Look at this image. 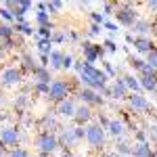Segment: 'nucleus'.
Listing matches in <instances>:
<instances>
[{
	"label": "nucleus",
	"instance_id": "obj_47",
	"mask_svg": "<svg viewBox=\"0 0 157 157\" xmlns=\"http://www.w3.org/2000/svg\"><path fill=\"white\" fill-rule=\"evenodd\" d=\"M103 29H109L111 34H115V32H117V23H113V21H105V23H103Z\"/></svg>",
	"mask_w": 157,
	"mask_h": 157
},
{
	"label": "nucleus",
	"instance_id": "obj_32",
	"mask_svg": "<svg viewBox=\"0 0 157 157\" xmlns=\"http://www.w3.org/2000/svg\"><path fill=\"white\" fill-rule=\"evenodd\" d=\"M42 128H44V132H52V130H57V120H55L52 115H44V120H42Z\"/></svg>",
	"mask_w": 157,
	"mask_h": 157
},
{
	"label": "nucleus",
	"instance_id": "obj_23",
	"mask_svg": "<svg viewBox=\"0 0 157 157\" xmlns=\"http://www.w3.org/2000/svg\"><path fill=\"white\" fill-rule=\"evenodd\" d=\"M134 32L138 34V36H147L149 32H151V21H145V19H136V23L132 25Z\"/></svg>",
	"mask_w": 157,
	"mask_h": 157
},
{
	"label": "nucleus",
	"instance_id": "obj_46",
	"mask_svg": "<svg viewBox=\"0 0 157 157\" xmlns=\"http://www.w3.org/2000/svg\"><path fill=\"white\" fill-rule=\"evenodd\" d=\"M101 32H103V25H97V23H92V25H90V29H88L90 36H98Z\"/></svg>",
	"mask_w": 157,
	"mask_h": 157
},
{
	"label": "nucleus",
	"instance_id": "obj_38",
	"mask_svg": "<svg viewBox=\"0 0 157 157\" xmlns=\"http://www.w3.org/2000/svg\"><path fill=\"white\" fill-rule=\"evenodd\" d=\"M138 73H140V75H157V71L149 65V63H145V65L140 67V71H138Z\"/></svg>",
	"mask_w": 157,
	"mask_h": 157
},
{
	"label": "nucleus",
	"instance_id": "obj_20",
	"mask_svg": "<svg viewBox=\"0 0 157 157\" xmlns=\"http://www.w3.org/2000/svg\"><path fill=\"white\" fill-rule=\"evenodd\" d=\"M32 75H34V80H36L38 84H50V80H52L50 78V69L48 67H42V65H38L36 71L32 73Z\"/></svg>",
	"mask_w": 157,
	"mask_h": 157
},
{
	"label": "nucleus",
	"instance_id": "obj_12",
	"mask_svg": "<svg viewBox=\"0 0 157 157\" xmlns=\"http://www.w3.org/2000/svg\"><path fill=\"white\" fill-rule=\"evenodd\" d=\"M126 101H128V107L132 109V111H147V109L151 107V103L147 101V97H143L140 92H138V94L130 92V94L126 97Z\"/></svg>",
	"mask_w": 157,
	"mask_h": 157
},
{
	"label": "nucleus",
	"instance_id": "obj_31",
	"mask_svg": "<svg viewBox=\"0 0 157 157\" xmlns=\"http://www.w3.org/2000/svg\"><path fill=\"white\" fill-rule=\"evenodd\" d=\"M120 157H130V153H132V145H128L126 140H120L117 143V151H115Z\"/></svg>",
	"mask_w": 157,
	"mask_h": 157
},
{
	"label": "nucleus",
	"instance_id": "obj_1",
	"mask_svg": "<svg viewBox=\"0 0 157 157\" xmlns=\"http://www.w3.org/2000/svg\"><path fill=\"white\" fill-rule=\"evenodd\" d=\"M80 82L84 84V88H90V90H105L109 82V75L103 69H98L94 65H84V69L80 71Z\"/></svg>",
	"mask_w": 157,
	"mask_h": 157
},
{
	"label": "nucleus",
	"instance_id": "obj_52",
	"mask_svg": "<svg viewBox=\"0 0 157 157\" xmlns=\"http://www.w3.org/2000/svg\"><path fill=\"white\" fill-rule=\"evenodd\" d=\"M126 42H128V44H132V42H134V36H130V34H128V36H126Z\"/></svg>",
	"mask_w": 157,
	"mask_h": 157
},
{
	"label": "nucleus",
	"instance_id": "obj_7",
	"mask_svg": "<svg viewBox=\"0 0 157 157\" xmlns=\"http://www.w3.org/2000/svg\"><path fill=\"white\" fill-rule=\"evenodd\" d=\"M115 19H117V23L120 25H126V27H132L136 23V11H134L132 4H128V2H124L121 6H115Z\"/></svg>",
	"mask_w": 157,
	"mask_h": 157
},
{
	"label": "nucleus",
	"instance_id": "obj_45",
	"mask_svg": "<svg viewBox=\"0 0 157 157\" xmlns=\"http://www.w3.org/2000/svg\"><path fill=\"white\" fill-rule=\"evenodd\" d=\"M113 13H115V6H113L111 2H105V4H103V15L107 17V15H113Z\"/></svg>",
	"mask_w": 157,
	"mask_h": 157
},
{
	"label": "nucleus",
	"instance_id": "obj_50",
	"mask_svg": "<svg viewBox=\"0 0 157 157\" xmlns=\"http://www.w3.org/2000/svg\"><path fill=\"white\" fill-rule=\"evenodd\" d=\"M61 157H78V155H73L71 151H65V153H61Z\"/></svg>",
	"mask_w": 157,
	"mask_h": 157
},
{
	"label": "nucleus",
	"instance_id": "obj_14",
	"mask_svg": "<svg viewBox=\"0 0 157 157\" xmlns=\"http://www.w3.org/2000/svg\"><path fill=\"white\" fill-rule=\"evenodd\" d=\"M105 132H109L113 138H117V140H124V136H126V126H124L121 120H109Z\"/></svg>",
	"mask_w": 157,
	"mask_h": 157
},
{
	"label": "nucleus",
	"instance_id": "obj_18",
	"mask_svg": "<svg viewBox=\"0 0 157 157\" xmlns=\"http://www.w3.org/2000/svg\"><path fill=\"white\" fill-rule=\"evenodd\" d=\"M111 98H126L130 92H128V88L124 84V80H113V84H111Z\"/></svg>",
	"mask_w": 157,
	"mask_h": 157
},
{
	"label": "nucleus",
	"instance_id": "obj_27",
	"mask_svg": "<svg viewBox=\"0 0 157 157\" xmlns=\"http://www.w3.org/2000/svg\"><path fill=\"white\" fill-rule=\"evenodd\" d=\"M52 32H55V25H42V27H36V36L42 38V40H50L52 38Z\"/></svg>",
	"mask_w": 157,
	"mask_h": 157
},
{
	"label": "nucleus",
	"instance_id": "obj_16",
	"mask_svg": "<svg viewBox=\"0 0 157 157\" xmlns=\"http://www.w3.org/2000/svg\"><path fill=\"white\" fill-rule=\"evenodd\" d=\"M151 155H153L151 143H134L132 145V153H130V157H151Z\"/></svg>",
	"mask_w": 157,
	"mask_h": 157
},
{
	"label": "nucleus",
	"instance_id": "obj_42",
	"mask_svg": "<svg viewBox=\"0 0 157 157\" xmlns=\"http://www.w3.org/2000/svg\"><path fill=\"white\" fill-rule=\"evenodd\" d=\"M34 88H36V92H38V94H48L50 84H38V82H36V86H34Z\"/></svg>",
	"mask_w": 157,
	"mask_h": 157
},
{
	"label": "nucleus",
	"instance_id": "obj_36",
	"mask_svg": "<svg viewBox=\"0 0 157 157\" xmlns=\"http://www.w3.org/2000/svg\"><path fill=\"white\" fill-rule=\"evenodd\" d=\"M103 48H105V52H117V44L113 40H105L103 42Z\"/></svg>",
	"mask_w": 157,
	"mask_h": 157
},
{
	"label": "nucleus",
	"instance_id": "obj_40",
	"mask_svg": "<svg viewBox=\"0 0 157 157\" xmlns=\"http://www.w3.org/2000/svg\"><path fill=\"white\" fill-rule=\"evenodd\" d=\"M65 34H61V32H52V38H50V42H52V44H55V42H57V44H61V42H65Z\"/></svg>",
	"mask_w": 157,
	"mask_h": 157
},
{
	"label": "nucleus",
	"instance_id": "obj_48",
	"mask_svg": "<svg viewBox=\"0 0 157 157\" xmlns=\"http://www.w3.org/2000/svg\"><path fill=\"white\" fill-rule=\"evenodd\" d=\"M149 138L157 140V124H153V126H151V130H149Z\"/></svg>",
	"mask_w": 157,
	"mask_h": 157
},
{
	"label": "nucleus",
	"instance_id": "obj_55",
	"mask_svg": "<svg viewBox=\"0 0 157 157\" xmlns=\"http://www.w3.org/2000/svg\"><path fill=\"white\" fill-rule=\"evenodd\" d=\"M36 157H50V155H42V153H38V155Z\"/></svg>",
	"mask_w": 157,
	"mask_h": 157
},
{
	"label": "nucleus",
	"instance_id": "obj_26",
	"mask_svg": "<svg viewBox=\"0 0 157 157\" xmlns=\"http://www.w3.org/2000/svg\"><path fill=\"white\" fill-rule=\"evenodd\" d=\"M13 36H15V27L9 23H0V42L13 40Z\"/></svg>",
	"mask_w": 157,
	"mask_h": 157
},
{
	"label": "nucleus",
	"instance_id": "obj_49",
	"mask_svg": "<svg viewBox=\"0 0 157 157\" xmlns=\"http://www.w3.org/2000/svg\"><path fill=\"white\" fill-rule=\"evenodd\" d=\"M147 9L155 13V11H157V0H151V2H147Z\"/></svg>",
	"mask_w": 157,
	"mask_h": 157
},
{
	"label": "nucleus",
	"instance_id": "obj_17",
	"mask_svg": "<svg viewBox=\"0 0 157 157\" xmlns=\"http://www.w3.org/2000/svg\"><path fill=\"white\" fill-rule=\"evenodd\" d=\"M134 48L138 50V52H149L151 48H155L153 46V40L149 36H134Z\"/></svg>",
	"mask_w": 157,
	"mask_h": 157
},
{
	"label": "nucleus",
	"instance_id": "obj_30",
	"mask_svg": "<svg viewBox=\"0 0 157 157\" xmlns=\"http://www.w3.org/2000/svg\"><path fill=\"white\" fill-rule=\"evenodd\" d=\"M0 19H2V23H9L11 25L15 21V15H13L11 9H6L4 4H0Z\"/></svg>",
	"mask_w": 157,
	"mask_h": 157
},
{
	"label": "nucleus",
	"instance_id": "obj_51",
	"mask_svg": "<svg viewBox=\"0 0 157 157\" xmlns=\"http://www.w3.org/2000/svg\"><path fill=\"white\" fill-rule=\"evenodd\" d=\"M0 157H6V147L0 145Z\"/></svg>",
	"mask_w": 157,
	"mask_h": 157
},
{
	"label": "nucleus",
	"instance_id": "obj_34",
	"mask_svg": "<svg viewBox=\"0 0 157 157\" xmlns=\"http://www.w3.org/2000/svg\"><path fill=\"white\" fill-rule=\"evenodd\" d=\"M147 63L157 71V48H151L149 52H147Z\"/></svg>",
	"mask_w": 157,
	"mask_h": 157
},
{
	"label": "nucleus",
	"instance_id": "obj_37",
	"mask_svg": "<svg viewBox=\"0 0 157 157\" xmlns=\"http://www.w3.org/2000/svg\"><path fill=\"white\" fill-rule=\"evenodd\" d=\"M90 17H92V23H97V25H103L105 21H107V17H105L103 13H92Z\"/></svg>",
	"mask_w": 157,
	"mask_h": 157
},
{
	"label": "nucleus",
	"instance_id": "obj_4",
	"mask_svg": "<svg viewBox=\"0 0 157 157\" xmlns=\"http://www.w3.org/2000/svg\"><path fill=\"white\" fill-rule=\"evenodd\" d=\"M2 4L13 11L15 23H25V13H29L34 9V2L32 0H4Z\"/></svg>",
	"mask_w": 157,
	"mask_h": 157
},
{
	"label": "nucleus",
	"instance_id": "obj_11",
	"mask_svg": "<svg viewBox=\"0 0 157 157\" xmlns=\"http://www.w3.org/2000/svg\"><path fill=\"white\" fill-rule=\"evenodd\" d=\"M78 98L82 101V105L90 107V105H103V97L98 94L97 90H90V88H82L78 92Z\"/></svg>",
	"mask_w": 157,
	"mask_h": 157
},
{
	"label": "nucleus",
	"instance_id": "obj_3",
	"mask_svg": "<svg viewBox=\"0 0 157 157\" xmlns=\"http://www.w3.org/2000/svg\"><path fill=\"white\" fill-rule=\"evenodd\" d=\"M105 138H107V132L98 124H88L84 128V140L92 149H101V147L105 145Z\"/></svg>",
	"mask_w": 157,
	"mask_h": 157
},
{
	"label": "nucleus",
	"instance_id": "obj_19",
	"mask_svg": "<svg viewBox=\"0 0 157 157\" xmlns=\"http://www.w3.org/2000/svg\"><path fill=\"white\" fill-rule=\"evenodd\" d=\"M138 84H140V90L155 92L157 90V75H138Z\"/></svg>",
	"mask_w": 157,
	"mask_h": 157
},
{
	"label": "nucleus",
	"instance_id": "obj_25",
	"mask_svg": "<svg viewBox=\"0 0 157 157\" xmlns=\"http://www.w3.org/2000/svg\"><path fill=\"white\" fill-rule=\"evenodd\" d=\"M36 67H38V63L34 61V57H32V55H23V59H21V71L34 73V71H36Z\"/></svg>",
	"mask_w": 157,
	"mask_h": 157
},
{
	"label": "nucleus",
	"instance_id": "obj_33",
	"mask_svg": "<svg viewBox=\"0 0 157 157\" xmlns=\"http://www.w3.org/2000/svg\"><path fill=\"white\" fill-rule=\"evenodd\" d=\"M61 9H63V2H61V0H48V2H46V13H48V15H55V13H59Z\"/></svg>",
	"mask_w": 157,
	"mask_h": 157
},
{
	"label": "nucleus",
	"instance_id": "obj_21",
	"mask_svg": "<svg viewBox=\"0 0 157 157\" xmlns=\"http://www.w3.org/2000/svg\"><path fill=\"white\" fill-rule=\"evenodd\" d=\"M63 57H65V52H61V50H52V52L48 55L50 69H63Z\"/></svg>",
	"mask_w": 157,
	"mask_h": 157
},
{
	"label": "nucleus",
	"instance_id": "obj_6",
	"mask_svg": "<svg viewBox=\"0 0 157 157\" xmlns=\"http://www.w3.org/2000/svg\"><path fill=\"white\" fill-rule=\"evenodd\" d=\"M69 92H71V86L69 82H65V80H52L50 82V88H48V94L46 97L50 101H55V103H61L63 98L69 97Z\"/></svg>",
	"mask_w": 157,
	"mask_h": 157
},
{
	"label": "nucleus",
	"instance_id": "obj_28",
	"mask_svg": "<svg viewBox=\"0 0 157 157\" xmlns=\"http://www.w3.org/2000/svg\"><path fill=\"white\" fill-rule=\"evenodd\" d=\"M13 27H15V34H23V36H34L36 34V29L27 23V21L25 23H15Z\"/></svg>",
	"mask_w": 157,
	"mask_h": 157
},
{
	"label": "nucleus",
	"instance_id": "obj_10",
	"mask_svg": "<svg viewBox=\"0 0 157 157\" xmlns=\"http://www.w3.org/2000/svg\"><path fill=\"white\" fill-rule=\"evenodd\" d=\"M21 78H23V71L21 69H17V67H6L2 75H0V82L2 86H17L21 82Z\"/></svg>",
	"mask_w": 157,
	"mask_h": 157
},
{
	"label": "nucleus",
	"instance_id": "obj_29",
	"mask_svg": "<svg viewBox=\"0 0 157 157\" xmlns=\"http://www.w3.org/2000/svg\"><path fill=\"white\" fill-rule=\"evenodd\" d=\"M36 23H38V27L52 23V21H50V15L46 13V9H38V13H36Z\"/></svg>",
	"mask_w": 157,
	"mask_h": 157
},
{
	"label": "nucleus",
	"instance_id": "obj_9",
	"mask_svg": "<svg viewBox=\"0 0 157 157\" xmlns=\"http://www.w3.org/2000/svg\"><path fill=\"white\" fill-rule=\"evenodd\" d=\"M19 138L21 134L15 126H4L0 128V145L2 147H17L19 145Z\"/></svg>",
	"mask_w": 157,
	"mask_h": 157
},
{
	"label": "nucleus",
	"instance_id": "obj_43",
	"mask_svg": "<svg viewBox=\"0 0 157 157\" xmlns=\"http://www.w3.org/2000/svg\"><path fill=\"white\" fill-rule=\"evenodd\" d=\"M73 63H75V61H73L71 55H65V57H63V69H69V67H73Z\"/></svg>",
	"mask_w": 157,
	"mask_h": 157
},
{
	"label": "nucleus",
	"instance_id": "obj_2",
	"mask_svg": "<svg viewBox=\"0 0 157 157\" xmlns=\"http://www.w3.org/2000/svg\"><path fill=\"white\" fill-rule=\"evenodd\" d=\"M38 153L42 155H52L57 149H59V140H57V134L55 132H40L34 140Z\"/></svg>",
	"mask_w": 157,
	"mask_h": 157
},
{
	"label": "nucleus",
	"instance_id": "obj_41",
	"mask_svg": "<svg viewBox=\"0 0 157 157\" xmlns=\"http://www.w3.org/2000/svg\"><path fill=\"white\" fill-rule=\"evenodd\" d=\"M103 71L107 73L109 78H115V75H117V69H115V67H113L111 63H105V69H103Z\"/></svg>",
	"mask_w": 157,
	"mask_h": 157
},
{
	"label": "nucleus",
	"instance_id": "obj_54",
	"mask_svg": "<svg viewBox=\"0 0 157 157\" xmlns=\"http://www.w3.org/2000/svg\"><path fill=\"white\" fill-rule=\"evenodd\" d=\"M103 157H120V155H117V153L113 151V153H105V155H103Z\"/></svg>",
	"mask_w": 157,
	"mask_h": 157
},
{
	"label": "nucleus",
	"instance_id": "obj_53",
	"mask_svg": "<svg viewBox=\"0 0 157 157\" xmlns=\"http://www.w3.org/2000/svg\"><path fill=\"white\" fill-rule=\"evenodd\" d=\"M151 32H153V34L157 36V23H151Z\"/></svg>",
	"mask_w": 157,
	"mask_h": 157
},
{
	"label": "nucleus",
	"instance_id": "obj_15",
	"mask_svg": "<svg viewBox=\"0 0 157 157\" xmlns=\"http://www.w3.org/2000/svg\"><path fill=\"white\" fill-rule=\"evenodd\" d=\"M73 120H75V124H78V126H84V124H88V121L92 120V111H90V107H86V105L75 107Z\"/></svg>",
	"mask_w": 157,
	"mask_h": 157
},
{
	"label": "nucleus",
	"instance_id": "obj_24",
	"mask_svg": "<svg viewBox=\"0 0 157 157\" xmlns=\"http://www.w3.org/2000/svg\"><path fill=\"white\" fill-rule=\"evenodd\" d=\"M36 48H38V52L40 55H44V57H48L50 52H52V42L50 40H42V38H38V42H36Z\"/></svg>",
	"mask_w": 157,
	"mask_h": 157
},
{
	"label": "nucleus",
	"instance_id": "obj_8",
	"mask_svg": "<svg viewBox=\"0 0 157 157\" xmlns=\"http://www.w3.org/2000/svg\"><path fill=\"white\" fill-rule=\"evenodd\" d=\"M82 52H84V63L86 65H94L98 59L105 57V48L98 46V44H92V42H84V44H82Z\"/></svg>",
	"mask_w": 157,
	"mask_h": 157
},
{
	"label": "nucleus",
	"instance_id": "obj_35",
	"mask_svg": "<svg viewBox=\"0 0 157 157\" xmlns=\"http://www.w3.org/2000/svg\"><path fill=\"white\" fill-rule=\"evenodd\" d=\"M6 157H32V155H29V151H25V149H19V147H15V149H11V151L6 153Z\"/></svg>",
	"mask_w": 157,
	"mask_h": 157
},
{
	"label": "nucleus",
	"instance_id": "obj_5",
	"mask_svg": "<svg viewBox=\"0 0 157 157\" xmlns=\"http://www.w3.org/2000/svg\"><path fill=\"white\" fill-rule=\"evenodd\" d=\"M57 140H59V147H73L78 145L80 140H84V128L78 126V128H67L61 134H57Z\"/></svg>",
	"mask_w": 157,
	"mask_h": 157
},
{
	"label": "nucleus",
	"instance_id": "obj_13",
	"mask_svg": "<svg viewBox=\"0 0 157 157\" xmlns=\"http://www.w3.org/2000/svg\"><path fill=\"white\" fill-rule=\"evenodd\" d=\"M75 101H73L71 97H67V98H63L61 103H57V113H59L61 117H73V113H75Z\"/></svg>",
	"mask_w": 157,
	"mask_h": 157
},
{
	"label": "nucleus",
	"instance_id": "obj_39",
	"mask_svg": "<svg viewBox=\"0 0 157 157\" xmlns=\"http://www.w3.org/2000/svg\"><path fill=\"white\" fill-rule=\"evenodd\" d=\"M145 63H147V61L138 59V57H132V59H130V65H132V67H134V69H136V71H140V67H143Z\"/></svg>",
	"mask_w": 157,
	"mask_h": 157
},
{
	"label": "nucleus",
	"instance_id": "obj_22",
	"mask_svg": "<svg viewBox=\"0 0 157 157\" xmlns=\"http://www.w3.org/2000/svg\"><path fill=\"white\" fill-rule=\"evenodd\" d=\"M121 80H124V84L128 88V92H134V94L140 92V84H138V78L136 75H124Z\"/></svg>",
	"mask_w": 157,
	"mask_h": 157
},
{
	"label": "nucleus",
	"instance_id": "obj_44",
	"mask_svg": "<svg viewBox=\"0 0 157 157\" xmlns=\"http://www.w3.org/2000/svg\"><path fill=\"white\" fill-rule=\"evenodd\" d=\"M136 143H149V134L143 130H136Z\"/></svg>",
	"mask_w": 157,
	"mask_h": 157
},
{
	"label": "nucleus",
	"instance_id": "obj_56",
	"mask_svg": "<svg viewBox=\"0 0 157 157\" xmlns=\"http://www.w3.org/2000/svg\"><path fill=\"white\" fill-rule=\"evenodd\" d=\"M151 157H157V149H155V151H153V155H151Z\"/></svg>",
	"mask_w": 157,
	"mask_h": 157
}]
</instances>
